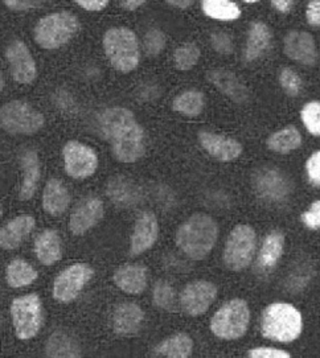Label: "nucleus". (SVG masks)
<instances>
[{"instance_id": "f257e3e1", "label": "nucleus", "mask_w": 320, "mask_h": 358, "mask_svg": "<svg viewBox=\"0 0 320 358\" xmlns=\"http://www.w3.org/2000/svg\"><path fill=\"white\" fill-rule=\"evenodd\" d=\"M99 127L122 163H134L144 154V134L130 110L111 108L99 117Z\"/></svg>"}, {"instance_id": "f03ea898", "label": "nucleus", "mask_w": 320, "mask_h": 358, "mask_svg": "<svg viewBox=\"0 0 320 358\" xmlns=\"http://www.w3.org/2000/svg\"><path fill=\"white\" fill-rule=\"evenodd\" d=\"M218 236V227L212 217L196 213L179 227L176 243L180 250L192 259L200 261L214 249Z\"/></svg>"}, {"instance_id": "7ed1b4c3", "label": "nucleus", "mask_w": 320, "mask_h": 358, "mask_svg": "<svg viewBox=\"0 0 320 358\" xmlns=\"http://www.w3.org/2000/svg\"><path fill=\"white\" fill-rule=\"evenodd\" d=\"M302 325V315L291 304L275 303L262 315V334L274 341L291 343L297 340Z\"/></svg>"}, {"instance_id": "20e7f679", "label": "nucleus", "mask_w": 320, "mask_h": 358, "mask_svg": "<svg viewBox=\"0 0 320 358\" xmlns=\"http://www.w3.org/2000/svg\"><path fill=\"white\" fill-rule=\"evenodd\" d=\"M104 48L111 65L122 73L134 71L139 64V44L127 28H113L104 36Z\"/></svg>"}, {"instance_id": "39448f33", "label": "nucleus", "mask_w": 320, "mask_h": 358, "mask_svg": "<svg viewBox=\"0 0 320 358\" xmlns=\"http://www.w3.org/2000/svg\"><path fill=\"white\" fill-rule=\"evenodd\" d=\"M80 28L78 20L69 13L48 15L35 27L36 43L44 49H57L71 41Z\"/></svg>"}, {"instance_id": "423d86ee", "label": "nucleus", "mask_w": 320, "mask_h": 358, "mask_svg": "<svg viewBox=\"0 0 320 358\" xmlns=\"http://www.w3.org/2000/svg\"><path fill=\"white\" fill-rule=\"evenodd\" d=\"M250 322V310L246 301L233 299L214 313L211 329L217 337L236 340L244 336Z\"/></svg>"}, {"instance_id": "0eeeda50", "label": "nucleus", "mask_w": 320, "mask_h": 358, "mask_svg": "<svg viewBox=\"0 0 320 358\" xmlns=\"http://www.w3.org/2000/svg\"><path fill=\"white\" fill-rule=\"evenodd\" d=\"M0 123L10 134L32 135L44 126V117L23 101H12L0 110Z\"/></svg>"}, {"instance_id": "6e6552de", "label": "nucleus", "mask_w": 320, "mask_h": 358, "mask_svg": "<svg viewBox=\"0 0 320 358\" xmlns=\"http://www.w3.org/2000/svg\"><path fill=\"white\" fill-rule=\"evenodd\" d=\"M11 315L16 336L20 340L35 337L43 322V307L36 294L15 299L11 304Z\"/></svg>"}, {"instance_id": "1a4fd4ad", "label": "nucleus", "mask_w": 320, "mask_h": 358, "mask_svg": "<svg viewBox=\"0 0 320 358\" xmlns=\"http://www.w3.org/2000/svg\"><path fill=\"white\" fill-rule=\"evenodd\" d=\"M256 250V231L249 225H238L226 241L224 262L226 267L239 271L249 266Z\"/></svg>"}, {"instance_id": "9d476101", "label": "nucleus", "mask_w": 320, "mask_h": 358, "mask_svg": "<svg viewBox=\"0 0 320 358\" xmlns=\"http://www.w3.org/2000/svg\"><path fill=\"white\" fill-rule=\"evenodd\" d=\"M93 270L83 263L71 264L65 268L55 280L53 285V296L56 300L68 303L77 298L83 291L85 285L92 279Z\"/></svg>"}, {"instance_id": "9b49d317", "label": "nucleus", "mask_w": 320, "mask_h": 358, "mask_svg": "<svg viewBox=\"0 0 320 358\" xmlns=\"http://www.w3.org/2000/svg\"><path fill=\"white\" fill-rule=\"evenodd\" d=\"M64 166L73 179H86L95 173L98 157L90 147L71 141L64 147Z\"/></svg>"}, {"instance_id": "f8f14e48", "label": "nucleus", "mask_w": 320, "mask_h": 358, "mask_svg": "<svg viewBox=\"0 0 320 358\" xmlns=\"http://www.w3.org/2000/svg\"><path fill=\"white\" fill-rule=\"evenodd\" d=\"M217 295L214 283L207 280L192 282L181 292V307L190 316H199L212 306Z\"/></svg>"}, {"instance_id": "ddd939ff", "label": "nucleus", "mask_w": 320, "mask_h": 358, "mask_svg": "<svg viewBox=\"0 0 320 358\" xmlns=\"http://www.w3.org/2000/svg\"><path fill=\"white\" fill-rule=\"evenodd\" d=\"M12 77L19 84H31L36 78V64L29 49L20 40H15L6 49Z\"/></svg>"}, {"instance_id": "4468645a", "label": "nucleus", "mask_w": 320, "mask_h": 358, "mask_svg": "<svg viewBox=\"0 0 320 358\" xmlns=\"http://www.w3.org/2000/svg\"><path fill=\"white\" fill-rule=\"evenodd\" d=\"M254 187L258 194L269 201H282L291 192L290 180L274 168L260 169L254 179Z\"/></svg>"}, {"instance_id": "2eb2a0df", "label": "nucleus", "mask_w": 320, "mask_h": 358, "mask_svg": "<svg viewBox=\"0 0 320 358\" xmlns=\"http://www.w3.org/2000/svg\"><path fill=\"white\" fill-rule=\"evenodd\" d=\"M159 234L158 218L151 212H143L135 221L131 236V257H138L154 246Z\"/></svg>"}, {"instance_id": "dca6fc26", "label": "nucleus", "mask_w": 320, "mask_h": 358, "mask_svg": "<svg viewBox=\"0 0 320 358\" xmlns=\"http://www.w3.org/2000/svg\"><path fill=\"white\" fill-rule=\"evenodd\" d=\"M104 215V203L99 199H85L71 215L69 229L74 236H83Z\"/></svg>"}, {"instance_id": "f3484780", "label": "nucleus", "mask_w": 320, "mask_h": 358, "mask_svg": "<svg viewBox=\"0 0 320 358\" xmlns=\"http://www.w3.org/2000/svg\"><path fill=\"white\" fill-rule=\"evenodd\" d=\"M199 142L209 155L220 162H232L242 152V145L237 141L212 132H199Z\"/></svg>"}, {"instance_id": "a211bd4d", "label": "nucleus", "mask_w": 320, "mask_h": 358, "mask_svg": "<svg viewBox=\"0 0 320 358\" xmlns=\"http://www.w3.org/2000/svg\"><path fill=\"white\" fill-rule=\"evenodd\" d=\"M285 53L291 60L305 65H312L316 61L315 41L307 32L293 31L285 38Z\"/></svg>"}, {"instance_id": "6ab92c4d", "label": "nucleus", "mask_w": 320, "mask_h": 358, "mask_svg": "<svg viewBox=\"0 0 320 358\" xmlns=\"http://www.w3.org/2000/svg\"><path fill=\"white\" fill-rule=\"evenodd\" d=\"M208 80L228 98L242 103L248 99V89L237 78L236 74L224 69H216L208 73Z\"/></svg>"}, {"instance_id": "aec40b11", "label": "nucleus", "mask_w": 320, "mask_h": 358, "mask_svg": "<svg viewBox=\"0 0 320 358\" xmlns=\"http://www.w3.org/2000/svg\"><path fill=\"white\" fill-rule=\"evenodd\" d=\"M35 220L31 215H20L10 221L0 231V245L6 250H12L20 246L24 238L32 231Z\"/></svg>"}, {"instance_id": "412c9836", "label": "nucleus", "mask_w": 320, "mask_h": 358, "mask_svg": "<svg viewBox=\"0 0 320 358\" xmlns=\"http://www.w3.org/2000/svg\"><path fill=\"white\" fill-rule=\"evenodd\" d=\"M114 282L127 294H141L147 287V270L141 264H125L116 271Z\"/></svg>"}, {"instance_id": "4be33fe9", "label": "nucleus", "mask_w": 320, "mask_h": 358, "mask_svg": "<svg viewBox=\"0 0 320 358\" xmlns=\"http://www.w3.org/2000/svg\"><path fill=\"white\" fill-rule=\"evenodd\" d=\"M144 313L142 308L134 303H123L117 307L113 316V328L119 334L138 332L142 325Z\"/></svg>"}, {"instance_id": "5701e85b", "label": "nucleus", "mask_w": 320, "mask_h": 358, "mask_svg": "<svg viewBox=\"0 0 320 358\" xmlns=\"http://www.w3.org/2000/svg\"><path fill=\"white\" fill-rule=\"evenodd\" d=\"M71 203V194L67 187L57 179H50L43 193V208L52 215H62Z\"/></svg>"}, {"instance_id": "b1692460", "label": "nucleus", "mask_w": 320, "mask_h": 358, "mask_svg": "<svg viewBox=\"0 0 320 358\" xmlns=\"http://www.w3.org/2000/svg\"><path fill=\"white\" fill-rule=\"evenodd\" d=\"M37 259L46 266L57 262L61 258V238L55 230L43 231L35 241Z\"/></svg>"}, {"instance_id": "393cba45", "label": "nucleus", "mask_w": 320, "mask_h": 358, "mask_svg": "<svg viewBox=\"0 0 320 358\" xmlns=\"http://www.w3.org/2000/svg\"><path fill=\"white\" fill-rule=\"evenodd\" d=\"M24 178L20 188V200H29L32 199L40 179V162L37 152L34 150H28L22 157Z\"/></svg>"}, {"instance_id": "a878e982", "label": "nucleus", "mask_w": 320, "mask_h": 358, "mask_svg": "<svg viewBox=\"0 0 320 358\" xmlns=\"http://www.w3.org/2000/svg\"><path fill=\"white\" fill-rule=\"evenodd\" d=\"M285 246V237L279 231L270 233L262 245L258 257V267L261 271H270L281 259Z\"/></svg>"}, {"instance_id": "bb28decb", "label": "nucleus", "mask_w": 320, "mask_h": 358, "mask_svg": "<svg viewBox=\"0 0 320 358\" xmlns=\"http://www.w3.org/2000/svg\"><path fill=\"white\" fill-rule=\"evenodd\" d=\"M193 341L188 334H178L162 341L154 349L156 356L169 358H187L192 355Z\"/></svg>"}, {"instance_id": "cd10ccee", "label": "nucleus", "mask_w": 320, "mask_h": 358, "mask_svg": "<svg viewBox=\"0 0 320 358\" xmlns=\"http://www.w3.org/2000/svg\"><path fill=\"white\" fill-rule=\"evenodd\" d=\"M272 34L263 23H253L250 27L248 43L245 48V60L253 61L258 59L262 53L269 48Z\"/></svg>"}, {"instance_id": "c85d7f7f", "label": "nucleus", "mask_w": 320, "mask_h": 358, "mask_svg": "<svg viewBox=\"0 0 320 358\" xmlns=\"http://www.w3.org/2000/svg\"><path fill=\"white\" fill-rule=\"evenodd\" d=\"M107 196L114 203L120 206H130L139 200V191L130 180H111L107 188Z\"/></svg>"}, {"instance_id": "c756f323", "label": "nucleus", "mask_w": 320, "mask_h": 358, "mask_svg": "<svg viewBox=\"0 0 320 358\" xmlns=\"http://www.w3.org/2000/svg\"><path fill=\"white\" fill-rule=\"evenodd\" d=\"M302 143L300 132L295 127L290 126L281 131L274 132L267 139V147L277 154H288Z\"/></svg>"}, {"instance_id": "7c9ffc66", "label": "nucleus", "mask_w": 320, "mask_h": 358, "mask_svg": "<svg viewBox=\"0 0 320 358\" xmlns=\"http://www.w3.org/2000/svg\"><path fill=\"white\" fill-rule=\"evenodd\" d=\"M47 355L49 357H78L80 346L64 332H55L49 337L47 344Z\"/></svg>"}, {"instance_id": "2f4dec72", "label": "nucleus", "mask_w": 320, "mask_h": 358, "mask_svg": "<svg viewBox=\"0 0 320 358\" xmlns=\"http://www.w3.org/2000/svg\"><path fill=\"white\" fill-rule=\"evenodd\" d=\"M37 278L35 268L23 259H15L7 267V283L13 288L28 286Z\"/></svg>"}, {"instance_id": "473e14b6", "label": "nucleus", "mask_w": 320, "mask_h": 358, "mask_svg": "<svg viewBox=\"0 0 320 358\" xmlns=\"http://www.w3.org/2000/svg\"><path fill=\"white\" fill-rule=\"evenodd\" d=\"M204 106H205V99L202 93L197 90H190L179 94L172 103V108L175 111L188 117H196L202 114Z\"/></svg>"}, {"instance_id": "72a5a7b5", "label": "nucleus", "mask_w": 320, "mask_h": 358, "mask_svg": "<svg viewBox=\"0 0 320 358\" xmlns=\"http://www.w3.org/2000/svg\"><path fill=\"white\" fill-rule=\"evenodd\" d=\"M202 11L218 20H235L241 15L239 8L232 0H202Z\"/></svg>"}, {"instance_id": "f704fd0d", "label": "nucleus", "mask_w": 320, "mask_h": 358, "mask_svg": "<svg viewBox=\"0 0 320 358\" xmlns=\"http://www.w3.org/2000/svg\"><path fill=\"white\" fill-rule=\"evenodd\" d=\"M174 59L179 71H190L200 59V49L195 44H184L176 49Z\"/></svg>"}, {"instance_id": "c9c22d12", "label": "nucleus", "mask_w": 320, "mask_h": 358, "mask_svg": "<svg viewBox=\"0 0 320 358\" xmlns=\"http://www.w3.org/2000/svg\"><path fill=\"white\" fill-rule=\"evenodd\" d=\"M174 298H175V292L168 282L159 280L155 285L154 291H153L155 306H158L162 310H171L174 304Z\"/></svg>"}, {"instance_id": "e433bc0d", "label": "nucleus", "mask_w": 320, "mask_h": 358, "mask_svg": "<svg viewBox=\"0 0 320 358\" xmlns=\"http://www.w3.org/2000/svg\"><path fill=\"white\" fill-rule=\"evenodd\" d=\"M302 120L311 134L320 135V103L309 102L302 110Z\"/></svg>"}, {"instance_id": "4c0bfd02", "label": "nucleus", "mask_w": 320, "mask_h": 358, "mask_svg": "<svg viewBox=\"0 0 320 358\" xmlns=\"http://www.w3.org/2000/svg\"><path fill=\"white\" fill-rule=\"evenodd\" d=\"M166 45L165 34L159 29H150L144 36V49L147 55L158 56Z\"/></svg>"}, {"instance_id": "58836bf2", "label": "nucleus", "mask_w": 320, "mask_h": 358, "mask_svg": "<svg viewBox=\"0 0 320 358\" xmlns=\"http://www.w3.org/2000/svg\"><path fill=\"white\" fill-rule=\"evenodd\" d=\"M279 83L288 96H298L302 90V80L299 78L297 73L288 68L284 69L279 74Z\"/></svg>"}, {"instance_id": "ea45409f", "label": "nucleus", "mask_w": 320, "mask_h": 358, "mask_svg": "<svg viewBox=\"0 0 320 358\" xmlns=\"http://www.w3.org/2000/svg\"><path fill=\"white\" fill-rule=\"evenodd\" d=\"M211 43L216 52H218L220 55H229L233 50V43L229 35H226L224 32H217L214 34L211 37Z\"/></svg>"}, {"instance_id": "a19ab883", "label": "nucleus", "mask_w": 320, "mask_h": 358, "mask_svg": "<svg viewBox=\"0 0 320 358\" xmlns=\"http://www.w3.org/2000/svg\"><path fill=\"white\" fill-rule=\"evenodd\" d=\"M249 357L251 358H290L291 355H288L285 350L277 349V348H269V346H261V348H254L249 352Z\"/></svg>"}, {"instance_id": "79ce46f5", "label": "nucleus", "mask_w": 320, "mask_h": 358, "mask_svg": "<svg viewBox=\"0 0 320 358\" xmlns=\"http://www.w3.org/2000/svg\"><path fill=\"white\" fill-rule=\"evenodd\" d=\"M46 0H3V3L13 11H25L40 7Z\"/></svg>"}, {"instance_id": "37998d69", "label": "nucleus", "mask_w": 320, "mask_h": 358, "mask_svg": "<svg viewBox=\"0 0 320 358\" xmlns=\"http://www.w3.org/2000/svg\"><path fill=\"white\" fill-rule=\"evenodd\" d=\"M303 222L309 227L318 229L320 227V201L312 203L309 210L303 213Z\"/></svg>"}, {"instance_id": "c03bdc74", "label": "nucleus", "mask_w": 320, "mask_h": 358, "mask_svg": "<svg viewBox=\"0 0 320 358\" xmlns=\"http://www.w3.org/2000/svg\"><path fill=\"white\" fill-rule=\"evenodd\" d=\"M306 168L311 182L315 185H320V151L309 157Z\"/></svg>"}, {"instance_id": "a18cd8bd", "label": "nucleus", "mask_w": 320, "mask_h": 358, "mask_svg": "<svg viewBox=\"0 0 320 358\" xmlns=\"http://www.w3.org/2000/svg\"><path fill=\"white\" fill-rule=\"evenodd\" d=\"M306 15H307L309 24L320 25V0L309 1Z\"/></svg>"}, {"instance_id": "49530a36", "label": "nucleus", "mask_w": 320, "mask_h": 358, "mask_svg": "<svg viewBox=\"0 0 320 358\" xmlns=\"http://www.w3.org/2000/svg\"><path fill=\"white\" fill-rule=\"evenodd\" d=\"M76 3L88 11H101L106 7L109 0H76Z\"/></svg>"}, {"instance_id": "de8ad7c7", "label": "nucleus", "mask_w": 320, "mask_h": 358, "mask_svg": "<svg viewBox=\"0 0 320 358\" xmlns=\"http://www.w3.org/2000/svg\"><path fill=\"white\" fill-rule=\"evenodd\" d=\"M273 6L281 13H287L291 6H293V0H272Z\"/></svg>"}, {"instance_id": "09e8293b", "label": "nucleus", "mask_w": 320, "mask_h": 358, "mask_svg": "<svg viewBox=\"0 0 320 358\" xmlns=\"http://www.w3.org/2000/svg\"><path fill=\"white\" fill-rule=\"evenodd\" d=\"M144 1H146V0H120L123 8H126V10H129V11L137 10L138 7L142 6Z\"/></svg>"}, {"instance_id": "8fccbe9b", "label": "nucleus", "mask_w": 320, "mask_h": 358, "mask_svg": "<svg viewBox=\"0 0 320 358\" xmlns=\"http://www.w3.org/2000/svg\"><path fill=\"white\" fill-rule=\"evenodd\" d=\"M168 4L178 7V8H187L193 3V0H166Z\"/></svg>"}, {"instance_id": "3c124183", "label": "nucleus", "mask_w": 320, "mask_h": 358, "mask_svg": "<svg viewBox=\"0 0 320 358\" xmlns=\"http://www.w3.org/2000/svg\"><path fill=\"white\" fill-rule=\"evenodd\" d=\"M245 1H248V3H256V1H258V0H245Z\"/></svg>"}]
</instances>
